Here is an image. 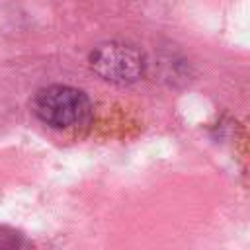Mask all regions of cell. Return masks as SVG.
<instances>
[{
  "label": "cell",
  "instance_id": "6da1fadb",
  "mask_svg": "<svg viewBox=\"0 0 250 250\" xmlns=\"http://www.w3.org/2000/svg\"><path fill=\"white\" fill-rule=\"evenodd\" d=\"M31 109L43 125L55 131H78L92 121V102L86 92L66 84H51L37 90Z\"/></svg>",
  "mask_w": 250,
  "mask_h": 250
},
{
  "label": "cell",
  "instance_id": "7a4b0ae2",
  "mask_svg": "<svg viewBox=\"0 0 250 250\" xmlns=\"http://www.w3.org/2000/svg\"><path fill=\"white\" fill-rule=\"evenodd\" d=\"M92 70L105 82L129 86L143 78L145 59L135 45L123 41H107L90 53Z\"/></svg>",
  "mask_w": 250,
  "mask_h": 250
},
{
  "label": "cell",
  "instance_id": "3957f363",
  "mask_svg": "<svg viewBox=\"0 0 250 250\" xmlns=\"http://www.w3.org/2000/svg\"><path fill=\"white\" fill-rule=\"evenodd\" d=\"M0 250H35V246L21 230L0 227Z\"/></svg>",
  "mask_w": 250,
  "mask_h": 250
}]
</instances>
